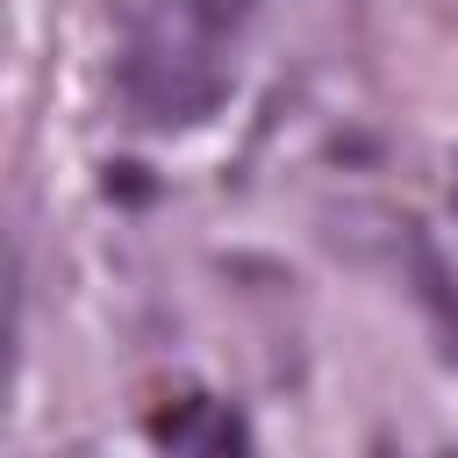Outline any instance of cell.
I'll list each match as a JSON object with an SVG mask.
<instances>
[{"label":"cell","mask_w":458,"mask_h":458,"mask_svg":"<svg viewBox=\"0 0 458 458\" xmlns=\"http://www.w3.org/2000/svg\"><path fill=\"white\" fill-rule=\"evenodd\" d=\"M250 14V0H193V21L208 29V36H222V29H236Z\"/></svg>","instance_id":"obj_5"},{"label":"cell","mask_w":458,"mask_h":458,"mask_svg":"<svg viewBox=\"0 0 458 458\" xmlns=\"http://www.w3.org/2000/svg\"><path fill=\"white\" fill-rule=\"evenodd\" d=\"M129 93H136L143 122H200L208 100H215V79H179V64L136 57L129 64Z\"/></svg>","instance_id":"obj_1"},{"label":"cell","mask_w":458,"mask_h":458,"mask_svg":"<svg viewBox=\"0 0 458 458\" xmlns=\"http://www.w3.org/2000/svg\"><path fill=\"white\" fill-rule=\"evenodd\" d=\"M444 322H451V336H458V308H451V315H444Z\"/></svg>","instance_id":"obj_6"},{"label":"cell","mask_w":458,"mask_h":458,"mask_svg":"<svg viewBox=\"0 0 458 458\" xmlns=\"http://www.w3.org/2000/svg\"><path fill=\"white\" fill-rule=\"evenodd\" d=\"M200 415H208V401H200V394H186L179 408H165V415H150V437H157V444H186V437L200 429Z\"/></svg>","instance_id":"obj_3"},{"label":"cell","mask_w":458,"mask_h":458,"mask_svg":"<svg viewBox=\"0 0 458 458\" xmlns=\"http://www.w3.org/2000/svg\"><path fill=\"white\" fill-rule=\"evenodd\" d=\"M14 358H21V236H0V394L14 386Z\"/></svg>","instance_id":"obj_2"},{"label":"cell","mask_w":458,"mask_h":458,"mask_svg":"<svg viewBox=\"0 0 458 458\" xmlns=\"http://www.w3.org/2000/svg\"><path fill=\"white\" fill-rule=\"evenodd\" d=\"M107 193H114V200H129V208H143L157 186L143 179V165H107Z\"/></svg>","instance_id":"obj_4"}]
</instances>
